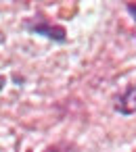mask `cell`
<instances>
[{
    "label": "cell",
    "instance_id": "5b68a950",
    "mask_svg": "<svg viewBox=\"0 0 136 152\" xmlns=\"http://www.w3.org/2000/svg\"><path fill=\"white\" fill-rule=\"evenodd\" d=\"M2 42H4V34H2V31H0V44H2Z\"/></svg>",
    "mask_w": 136,
    "mask_h": 152
},
{
    "label": "cell",
    "instance_id": "277c9868",
    "mask_svg": "<svg viewBox=\"0 0 136 152\" xmlns=\"http://www.w3.org/2000/svg\"><path fill=\"white\" fill-rule=\"evenodd\" d=\"M126 9H128V13L132 15V19H134V23H136V0H134V2H128Z\"/></svg>",
    "mask_w": 136,
    "mask_h": 152
},
{
    "label": "cell",
    "instance_id": "7a4b0ae2",
    "mask_svg": "<svg viewBox=\"0 0 136 152\" xmlns=\"http://www.w3.org/2000/svg\"><path fill=\"white\" fill-rule=\"evenodd\" d=\"M113 108H115V113H119V115H123V117L136 113V81L130 83L123 92H119V94L115 96Z\"/></svg>",
    "mask_w": 136,
    "mask_h": 152
},
{
    "label": "cell",
    "instance_id": "6da1fadb",
    "mask_svg": "<svg viewBox=\"0 0 136 152\" xmlns=\"http://www.w3.org/2000/svg\"><path fill=\"white\" fill-rule=\"evenodd\" d=\"M25 29L36 34V36H42V38H48L52 42H65L67 40V31L63 25L59 23H52L48 17L44 15H34L25 21Z\"/></svg>",
    "mask_w": 136,
    "mask_h": 152
},
{
    "label": "cell",
    "instance_id": "3957f363",
    "mask_svg": "<svg viewBox=\"0 0 136 152\" xmlns=\"http://www.w3.org/2000/svg\"><path fill=\"white\" fill-rule=\"evenodd\" d=\"M44 152H78V146L71 144V142H59V144L48 146Z\"/></svg>",
    "mask_w": 136,
    "mask_h": 152
}]
</instances>
